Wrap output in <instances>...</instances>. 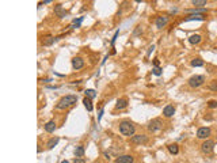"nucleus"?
<instances>
[{
  "mask_svg": "<svg viewBox=\"0 0 217 163\" xmlns=\"http://www.w3.org/2000/svg\"><path fill=\"white\" fill-rule=\"evenodd\" d=\"M161 128H163V121H161L160 118H153V120L149 121V124H148V131L152 133L160 131Z\"/></svg>",
  "mask_w": 217,
  "mask_h": 163,
  "instance_id": "4",
  "label": "nucleus"
},
{
  "mask_svg": "<svg viewBox=\"0 0 217 163\" xmlns=\"http://www.w3.org/2000/svg\"><path fill=\"white\" fill-rule=\"evenodd\" d=\"M152 73H153L155 76H160V75H161V68H160V67H153Z\"/></svg>",
  "mask_w": 217,
  "mask_h": 163,
  "instance_id": "26",
  "label": "nucleus"
},
{
  "mask_svg": "<svg viewBox=\"0 0 217 163\" xmlns=\"http://www.w3.org/2000/svg\"><path fill=\"white\" fill-rule=\"evenodd\" d=\"M61 163H69V162H68V160H62Z\"/></svg>",
  "mask_w": 217,
  "mask_h": 163,
  "instance_id": "36",
  "label": "nucleus"
},
{
  "mask_svg": "<svg viewBox=\"0 0 217 163\" xmlns=\"http://www.w3.org/2000/svg\"><path fill=\"white\" fill-rule=\"evenodd\" d=\"M50 1H52V0H45L44 3H50Z\"/></svg>",
  "mask_w": 217,
  "mask_h": 163,
  "instance_id": "35",
  "label": "nucleus"
},
{
  "mask_svg": "<svg viewBox=\"0 0 217 163\" xmlns=\"http://www.w3.org/2000/svg\"><path fill=\"white\" fill-rule=\"evenodd\" d=\"M73 163H86V160H84V159L83 158H76L75 159V162Z\"/></svg>",
  "mask_w": 217,
  "mask_h": 163,
  "instance_id": "31",
  "label": "nucleus"
},
{
  "mask_svg": "<svg viewBox=\"0 0 217 163\" xmlns=\"http://www.w3.org/2000/svg\"><path fill=\"white\" fill-rule=\"evenodd\" d=\"M153 49H155V45H152V46H149V51H148V56H149L151 53L153 52Z\"/></svg>",
  "mask_w": 217,
  "mask_h": 163,
  "instance_id": "33",
  "label": "nucleus"
},
{
  "mask_svg": "<svg viewBox=\"0 0 217 163\" xmlns=\"http://www.w3.org/2000/svg\"><path fill=\"white\" fill-rule=\"evenodd\" d=\"M56 122L54 121H48L45 125H44V129H45V132L48 133H53L54 131H56Z\"/></svg>",
  "mask_w": 217,
  "mask_h": 163,
  "instance_id": "12",
  "label": "nucleus"
},
{
  "mask_svg": "<svg viewBox=\"0 0 217 163\" xmlns=\"http://www.w3.org/2000/svg\"><path fill=\"white\" fill-rule=\"evenodd\" d=\"M201 150L204 154H212L214 150V141L213 140H205L201 144Z\"/></svg>",
  "mask_w": 217,
  "mask_h": 163,
  "instance_id": "5",
  "label": "nucleus"
},
{
  "mask_svg": "<svg viewBox=\"0 0 217 163\" xmlns=\"http://www.w3.org/2000/svg\"><path fill=\"white\" fill-rule=\"evenodd\" d=\"M167 150H168V152L172 154V155H176V154L179 152V147H178V144H170V145L167 147Z\"/></svg>",
  "mask_w": 217,
  "mask_h": 163,
  "instance_id": "17",
  "label": "nucleus"
},
{
  "mask_svg": "<svg viewBox=\"0 0 217 163\" xmlns=\"http://www.w3.org/2000/svg\"><path fill=\"white\" fill-rule=\"evenodd\" d=\"M209 88H210L212 91H216V92H217V80H212V82H210V84H209Z\"/></svg>",
  "mask_w": 217,
  "mask_h": 163,
  "instance_id": "28",
  "label": "nucleus"
},
{
  "mask_svg": "<svg viewBox=\"0 0 217 163\" xmlns=\"http://www.w3.org/2000/svg\"><path fill=\"white\" fill-rule=\"evenodd\" d=\"M102 116H103V109H100V112H99V116H98V122L100 121V118H102Z\"/></svg>",
  "mask_w": 217,
  "mask_h": 163,
  "instance_id": "32",
  "label": "nucleus"
},
{
  "mask_svg": "<svg viewBox=\"0 0 217 163\" xmlns=\"http://www.w3.org/2000/svg\"><path fill=\"white\" fill-rule=\"evenodd\" d=\"M83 155H84V147L83 145H78V147L75 148V156L76 158H82Z\"/></svg>",
  "mask_w": 217,
  "mask_h": 163,
  "instance_id": "18",
  "label": "nucleus"
},
{
  "mask_svg": "<svg viewBox=\"0 0 217 163\" xmlns=\"http://www.w3.org/2000/svg\"><path fill=\"white\" fill-rule=\"evenodd\" d=\"M83 103H84V107L87 109L88 112H92V110H94V106H92V102H91V98L86 97L84 99H83Z\"/></svg>",
  "mask_w": 217,
  "mask_h": 163,
  "instance_id": "16",
  "label": "nucleus"
},
{
  "mask_svg": "<svg viewBox=\"0 0 217 163\" xmlns=\"http://www.w3.org/2000/svg\"><path fill=\"white\" fill-rule=\"evenodd\" d=\"M135 1H137V3H140V1H141V0H135Z\"/></svg>",
  "mask_w": 217,
  "mask_h": 163,
  "instance_id": "37",
  "label": "nucleus"
},
{
  "mask_svg": "<svg viewBox=\"0 0 217 163\" xmlns=\"http://www.w3.org/2000/svg\"><path fill=\"white\" fill-rule=\"evenodd\" d=\"M82 22H83V16H80L79 19H73L72 25L69 26V27H71V29H78V27H80V25H82Z\"/></svg>",
  "mask_w": 217,
  "mask_h": 163,
  "instance_id": "20",
  "label": "nucleus"
},
{
  "mask_svg": "<svg viewBox=\"0 0 217 163\" xmlns=\"http://www.w3.org/2000/svg\"><path fill=\"white\" fill-rule=\"evenodd\" d=\"M191 65L193 67H202L204 65V60L198 59V57H197V59H193V60H191Z\"/></svg>",
  "mask_w": 217,
  "mask_h": 163,
  "instance_id": "23",
  "label": "nucleus"
},
{
  "mask_svg": "<svg viewBox=\"0 0 217 163\" xmlns=\"http://www.w3.org/2000/svg\"><path fill=\"white\" fill-rule=\"evenodd\" d=\"M58 141H60V139L58 137H52L49 141L46 143V148L48 150H52V148H54L57 144H58Z\"/></svg>",
  "mask_w": 217,
  "mask_h": 163,
  "instance_id": "15",
  "label": "nucleus"
},
{
  "mask_svg": "<svg viewBox=\"0 0 217 163\" xmlns=\"http://www.w3.org/2000/svg\"><path fill=\"white\" fill-rule=\"evenodd\" d=\"M153 64H155V67H159V60H157V59H156V60L153 61Z\"/></svg>",
  "mask_w": 217,
  "mask_h": 163,
  "instance_id": "34",
  "label": "nucleus"
},
{
  "mask_svg": "<svg viewBox=\"0 0 217 163\" xmlns=\"http://www.w3.org/2000/svg\"><path fill=\"white\" fill-rule=\"evenodd\" d=\"M175 114V107L172 106V105H167V106H164V109H163V116L167 118L172 117Z\"/></svg>",
  "mask_w": 217,
  "mask_h": 163,
  "instance_id": "11",
  "label": "nucleus"
},
{
  "mask_svg": "<svg viewBox=\"0 0 217 163\" xmlns=\"http://www.w3.org/2000/svg\"><path fill=\"white\" fill-rule=\"evenodd\" d=\"M208 0H191L193 5H196L197 8H204V5L206 4Z\"/></svg>",
  "mask_w": 217,
  "mask_h": 163,
  "instance_id": "19",
  "label": "nucleus"
},
{
  "mask_svg": "<svg viewBox=\"0 0 217 163\" xmlns=\"http://www.w3.org/2000/svg\"><path fill=\"white\" fill-rule=\"evenodd\" d=\"M190 20H204V18L200 15H191V16H189V18H186L185 22H190Z\"/></svg>",
  "mask_w": 217,
  "mask_h": 163,
  "instance_id": "24",
  "label": "nucleus"
},
{
  "mask_svg": "<svg viewBox=\"0 0 217 163\" xmlns=\"http://www.w3.org/2000/svg\"><path fill=\"white\" fill-rule=\"evenodd\" d=\"M209 136H210V128L204 127L197 131V137L198 139H208Z\"/></svg>",
  "mask_w": 217,
  "mask_h": 163,
  "instance_id": "6",
  "label": "nucleus"
},
{
  "mask_svg": "<svg viewBox=\"0 0 217 163\" xmlns=\"http://www.w3.org/2000/svg\"><path fill=\"white\" fill-rule=\"evenodd\" d=\"M205 83V76L204 75H194L189 79V86L193 88H198L200 86H202Z\"/></svg>",
  "mask_w": 217,
  "mask_h": 163,
  "instance_id": "3",
  "label": "nucleus"
},
{
  "mask_svg": "<svg viewBox=\"0 0 217 163\" xmlns=\"http://www.w3.org/2000/svg\"><path fill=\"white\" fill-rule=\"evenodd\" d=\"M205 8H193V10H186V12H193V14H202L205 12Z\"/></svg>",
  "mask_w": 217,
  "mask_h": 163,
  "instance_id": "25",
  "label": "nucleus"
},
{
  "mask_svg": "<svg viewBox=\"0 0 217 163\" xmlns=\"http://www.w3.org/2000/svg\"><path fill=\"white\" fill-rule=\"evenodd\" d=\"M155 23H156V27H157V29H163V27H165V25L168 23V16L167 15L157 16Z\"/></svg>",
  "mask_w": 217,
  "mask_h": 163,
  "instance_id": "8",
  "label": "nucleus"
},
{
  "mask_svg": "<svg viewBox=\"0 0 217 163\" xmlns=\"http://www.w3.org/2000/svg\"><path fill=\"white\" fill-rule=\"evenodd\" d=\"M202 41V37L200 36V34H193V36L189 37V42H190L191 45H197V44H200Z\"/></svg>",
  "mask_w": 217,
  "mask_h": 163,
  "instance_id": "13",
  "label": "nucleus"
},
{
  "mask_svg": "<svg viewBox=\"0 0 217 163\" xmlns=\"http://www.w3.org/2000/svg\"><path fill=\"white\" fill-rule=\"evenodd\" d=\"M76 102H78V97H76V95H72V94H69V95L62 97L60 101L57 102L56 109H60V110H62V109H67V107L73 106Z\"/></svg>",
  "mask_w": 217,
  "mask_h": 163,
  "instance_id": "1",
  "label": "nucleus"
},
{
  "mask_svg": "<svg viewBox=\"0 0 217 163\" xmlns=\"http://www.w3.org/2000/svg\"><path fill=\"white\" fill-rule=\"evenodd\" d=\"M126 106H128V101H126L125 98H121V99H118V101H117V103H115V109H117V110L125 109Z\"/></svg>",
  "mask_w": 217,
  "mask_h": 163,
  "instance_id": "14",
  "label": "nucleus"
},
{
  "mask_svg": "<svg viewBox=\"0 0 217 163\" xmlns=\"http://www.w3.org/2000/svg\"><path fill=\"white\" fill-rule=\"evenodd\" d=\"M86 97L94 99V98L96 97V91H95V90H92V88H87V90H86Z\"/></svg>",
  "mask_w": 217,
  "mask_h": 163,
  "instance_id": "22",
  "label": "nucleus"
},
{
  "mask_svg": "<svg viewBox=\"0 0 217 163\" xmlns=\"http://www.w3.org/2000/svg\"><path fill=\"white\" fill-rule=\"evenodd\" d=\"M130 140H132V143H135V144H144V143L148 141V137H147L145 135H133V136L130 137Z\"/></svg>",
  "mask_w": 217,
  "mask_h": 163,
  "instance_id": "7",
  "label": "nucleus"
},
{
  "mask_svg": "<svg viewBox=\"0 0 217 163\" xmlns=\"http://www.w3.org/2000/svg\"><path fill=\"white\" fill-rule=\"evenodd\" d=\"M54 12H56V14H58V15H60V18H62V16L65 15V14H64V12H62V8H61V5H57L56 8H54Z\"/></svg>",
  "mask_w": 217,
  "mask_h": 163,
  "instance_id": "27",
  "label": "nucleus"
},
{
  "mask_svg": "<svg viewBox=\"0 0 217 163\" xmlns=\"http://www.w3.org/2000/svg\"><path fill=\"white\" fill-rule=\"evenodd\" d=\"M135 131H136V127L130 121H122L119 124V132L124 136H129L130 137V136L135 135Z\"/></svg>",
  "mask_w": 217,
  "mask_h": 163,
  "instance_id": "2",
  "label": "nucleus"
},
{
  "mask_svg": "<svg viewBox=\"0 0 217 163\" xmlns=\"http://www.w3.org/2000/svg\"><path fill=\"white\" fill-rule=\"evenodd\" d=\"M54 41H56V38H53V37H46L45 40L42 41V44H44V46H50V45H53Z\"/></svg>",
  "mask_w": 217,
  "mask_h": 163,
  "instance_id": "21",
  "label": "nucleus"
},
{
  "mask_svg": "<svg viewBox=\"0 0 217 163\" xmlns=\"http://www.w3.org/2000/svg\"><path fill=\"white\" fill-rule=\"evenodd\" d=\"M72 67H73V69H82L83 67H84V60H83L82 57H73L72 59Z\"/></svg>",
  "mask_w": 217,
  "mask_h": 163,
  "instance_id": "9",
  "label": "nucleus"
},
{
  "mask_svg": "<svg viewBox=\"0 0 217 163\" xmlns=\"http://www.w3.org/2000/svg\"><path fill=\"white\" fill-rule=\"evenodd\" d=\"M133 160H135V158L132 155H119L115 159V163H133Z\"/></svg>",
  "mask_w": 217,
  "mask_h": 163,
  "instance_id": "10",
  "label": "nucleus"
},
{
  "mask_svg": "<svg viewBox=\"0 0 217 163\" xmlns=\"http://www.w3.org/2000/svg\"><path fill=\"white\" fill-rule=\"evenodd\" d=\"M118 34H119V30H117V31H115V34H114V37L111 38V45H113V46H114V44H115V40H117Z\"/></svg>",
  "mask_w": 217,
  "mask_h": 163,
  "instance_id": "30",
  "label": "nucleus"
},
{
  "mask_svg": "<svg viewBox=\"0 0 217 163\" xmlns=\"http://www.w3.org/2000/svg\"><path fill=\"white\" fill-rule=\"evenodd\" d=\"M208 107H210V109H216L217 107V101H214V99L209 101L208 102Z\"/></svg>",
  "mask_w": 217,
  "mask_h": 163,
  "instance_id": "29",
  "label": "nucleus"
}]
</instances>
